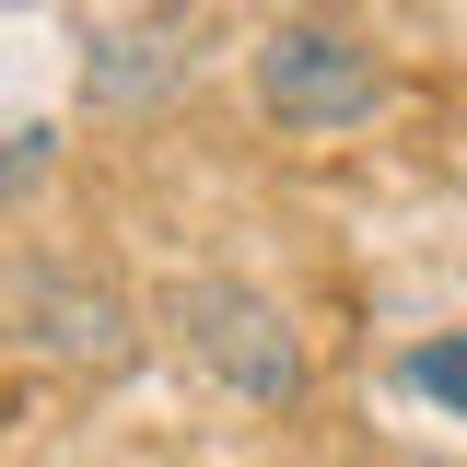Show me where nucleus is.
Instances as JSON below:
<instances>
[{
    "label": "nucleus",
    "mask_w": 467,
    "mask_h": 467,
    "mask_svg": "<svg viewBox=\"0 0 467 467\" xmlns=\"http://www.w3.org/2000/svg\"><path fill=\"white\" fill-rule=\"evenodd\" d=\"M409 386L444 398V409H467V339H420V350H409Z\"/></svg>",
    "instance_id": "nucleus-3"
},
{
    "label": "nucleus",
    "mask_w": 467,
    "mask_h": 467,
    "mask_svg": "<svg viewBox=\"0 0 467 467\" xmlns=\"http://www.w3.org/2000/svg\"><path fill=\"white\" fill-rule=\"evenodd\" d=\"M47 129H36V117H0V199H12V187H36V175H47Z\"/></svg>",
    "instance_id": "nucleus-4"
},
{
    "label": "nucleus",
    "mask_w": 467,
    "mask_h": 467,
    "mask_svg": "<svg viewBox=\"0 0 467 467\" xmlns=\"http://www.w3.org/2000/svg\"><path fill=\"white\" fill-rule=\"evenodd\" d=\"M257 106L304 129V140H339V129H374L386 117V58L362 47L350 24H269L257 36Z\"/></svg>",
    "instance_id": "nucleus-1"
},
{
    "label": "nucleus",
    "mask_w": 467,
    "mask_h": 467,
    "mask_svg": "<svg viewBox=\"0 0 467 467\" xmlns=\"http://www.w3.org/2000/svg\"><path fill=\"white\" fill-rule=\"evenodd\" d=\"M175 339H187V362L211 374V386H234L245 409H292L304 398V339L281 327V304L245 281H175L164 292Z\"/></svg>",
    "instance_id": "nucleus-2"
}]
</instances>
